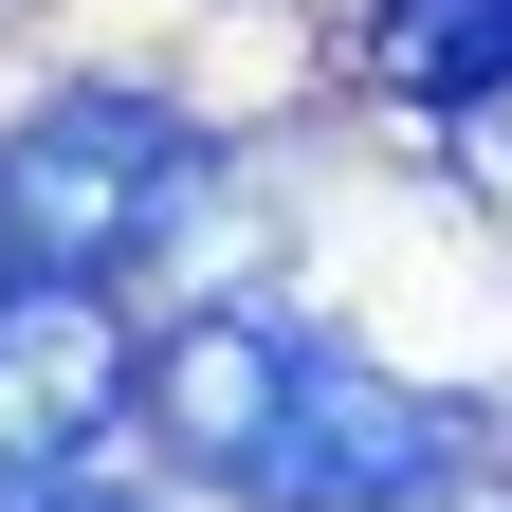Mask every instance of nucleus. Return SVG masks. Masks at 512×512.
Instances as JSON below:
<instances>
[{
    "mask_svg": "<svg viewBox=\"0 0 512 512\" xmlns=\"http://www.w3.org/2000/svg\"><path fill=\"white\" fill-rule=\"evenodd\" d=\"M147 403H165V458L202 494H256V512H439L494 458L476 403H421V384H384L366 348L293 330V311H202V330H165Z\"/></svg>",
    "mask_w": 512,
    "mask_h": 512,
    "instance_id": "1",
    "label": "nucleus"
},
{
    "mask_svg": "<svg viewBox=\"0 0 512 512\" xmlns=\"http://www.w3.org/2000/svg\"><path fill=\"white\" fill-rule=\"evenodd\" d=\"M202 128L147 110V92H55L0 128V275H74L110 293L128 256H165L183 220H202Z\"/></svg>",
    "mask_w": 512,
    "mask_h": 512,
    "instance_id": "2",
    "label": "nucleus"
},
{
    "mask_svg": "<svg viewBox=\"0 0 512 512\" xmlns=\"http://www.w3.org/2000/svg\"><path fill=\"white\" fill-rule=\"evenodd\" d=\"M128 403H147V366H128L110 293H74V275H0V476L74 458V439L128 421Z\"/></svg>",
    "mask_w": 512,
    "mask_h": 512,
    "instance_id": "3",
    "label": "nucleus"
},
{
    "mask_svg": "<svg viewBox=\"0 0 512 512\" xmlns=\"http://www.w3.org/2000/svg\"><path fill=\"white\" fill-rule=\"evenodd\" d=\"M366 55H384L403 110H494L512 92V0H384Z\"/></svg>",
    "mask_w": 512,
    "mask_h": 512,
    "instance_id": "4",
    "label": "nucleus"
},
{
    "mask_svg": "<svg viewBox=\"0 0 512 512\" xmlns=\"http://www.w3.org/2000/svg\"><path fill=\"white\" fill-rule=\"evenodd\" d=\"M0 512H147V494H92L74 458H37V476H0Z\"/></svg>",
    "mask_w": 512,
    "mask_h": 512,
    "instance_id": "5",
    "label": "nucleus"
}]
</instances>
